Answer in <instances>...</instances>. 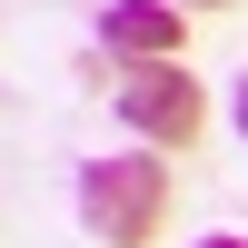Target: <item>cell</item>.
I'll list each match as a JSON object with an SVG mask.
<instances>
[{"label":"cell","mask_w":248,"mask_h":248,"mask_svg":"<svg viewBox=\"0 0 248 248\" xmlns=\"http://www.w3.org/2000/svg\"><path fill=\"white\" fill-rule=\"evenodd\" d=\"M79 218L109 248H149L159 218H169V169L159 159H90L79 169Z\"/></svg>","instance_id":"6da1fadb"},{"label":"cell","mask_w":248,"mask_h":248,"mask_svg":"<svg viewBox=\"0 0 248 248\" xmlns=\"http://www.w3.org/2000/svg\"><path fill=\"white\" fill-rule=\"evenodd\" d=\"M119 119H129L139 139H159V149H189L199 119H209V99H199V79L179 70V60H139V70L119 79Z\"/></svg>","instance_id":"7a4b0ae2"},{"label":"cell","mask_w":248,"mask_h":248,"mask_svg":"<svg viewBox=\"0 0 248 248\" xmlns=\"http://www.w3.org/2000/svg\"><path fill=\"white\" fill-rule=\"evenodd\" d=\"M179 30H189L179 0H109V50H129V60H169Z\"/></svg>","instance_id":"3957f363"},{"label":"cell","mask_w":248,"mask_h":248,"mask_svg":"<svg viewBox=\"0 0 248 248\" xmlns=\"http://www.w3.org/2000/svg\"><path fill=\"white\" fill-rule=\"evenodd\" d=\"M229 109H238V139H248V79H238V99H229Z\"/></svg>","instance_id":"277c9868"},{"label":"cell","mask_w":248,"mask_h":248,"mask_svg":"<svg viewBox=\"0 0 248 248\" xmlns=\"http://www.w3.org/2000/svg\"><path fill=\"white\" fill-rule=\"evenodd\" d=\"M179 10H238V0H179Z\"/></svg>","instance_id":"5b68a950"},{"label":"cell","mask_w":248,"mask_h":248,"mask_svg":"<svg viewBox=\"0 0 248 248\" xmlns=\"http://www.w3.org/2000/svg\"><path fill=\"white\" fill-rule=\"evenodd\" d=\"M199 248H248V238H199Z\"/></svg>","instance_id":"8992f818"}]
</instances>
